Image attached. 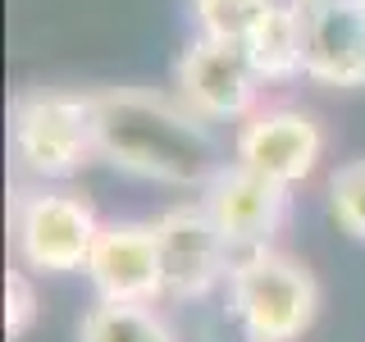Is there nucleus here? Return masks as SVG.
<instances>
[{"instance_id":"nucleus-1","label":"nucleus","mask_w":365,"mask_h":342,"mask_svg":"<svg viewBox=\"0 0 365 342\" xmlns=\"http://www.w3.org/2000/svg\"><path fill=\"white\" fill-rule=\"evenodd\" d=\"M96 155L110 169L160 187L201 192L224 165L210 123L178 91L160 87H96Z\"/></svg>"},{"instance_id":"nucleus-2","label":"nucleus","mask_w":365,"mask_h":342,"mask_svg":"<svg viewBox=\"0 0 365 342\" xmlns=\"http://www.w3.org/2000/svg\"><path fill=\"white\" fill-rule=\"evenodd\" d=\"M319 279L283 247H260L233 260L224 283V315L242 342H302L319 315Z\"/></svg>"},{"instance_id":"nucleus-3","label":"nucleus","mask_w":365,"mask_h":342,"mask_svg":"<svg viewBox=\"0 0 365 342\" xmlns=\"http://www.w3.org/2000/svg\"><path fill=\"white\" fill-rule=\"evenodd\" d=\"M9 155L37 182H68L96 155L91 91L28 87L9 105Z\"/></svg>"},{"instance_id":"nucleus-4","label":"nucleus","mask_w":365,"mask_h":342,"mask_svg":"<svg viewBox=\"0 0 365 342\" xmlns=\"http://www.w3.org/2000/svg\"><path fill=\"white\" fill-rule=\"evenodd\" d=\"M101 214L64 182L23 187L9 205V242L28 274H83L101 233Z\"/></svg>"},{"instance_id":"nucleus-5","label":"nucleus","mask_w":365,"mask_h":342,"mask_svg":"<svg viewBox=\"0 0 365 342\" xmlns=\"http://www.w3.org/2000/svg\"><path fill=\"white\" fill-rule=\"evenodd\" d=\"M174 91L205 123H242L265 105V78L256 73L247 46L192 37L174 60Z\"/></svg>"},{"instance_id":"nucleus-6","label":"nucleus","mask_w":365,"mask_h":342,"mask_svg":"<svg viewBox=\"0 0 365 342\" xmlns=\"http://www.w3.org/2000/svg\"><path fill=\"white\" fill-rule=\"evenodd\" d=\"M151 224L160 242V265H165V301H201L228 283L237 256L197 197L160 210Z\"/></svg>"},{"instance_id":"nucleus-7","label":"nucleus","mask_w":365,"mask_h":342,"mask_svg":"<svg viewBox=\"0 0 365 342\" xmlns=\"http://www.w3.org/2000/svg\"><path fill=\"white\" fill-rule=\"evenodd\" d=\"M233 160L279 187H302L324 160V128L311 110L265 100L233 128Z\"/></svg>"},{"instance_id":"nucleus-8","label":"nucleus","mask_w":365,"mask_h":342,"mask_svg":"<svg viewBox=\"0 0 365 342\" xmlns=\"http://www.w3.org/2000/svg\"><path fill=\"white\" fill-rule=\"evenodd\" d=\"M197 201L210 210L215 228L224 233V242L233 247V256H247V251L274 247V237L283 233L292 214V187H279L265 174L237 165V160H224L210 174V182L197 192Z\"/></svg>"},{"instance_id":"nucleus-9","label":"nucleus","mask_w":365,"mask_h":342,"mask_svg":"<svg viewBox=\"0 0 365 342\" xmlns=\"http://www.w3.org/2000/svg\"><path fill=\"white\" fill-rule=\"evenodd\" d=\"M96 301H165V265L151 219H106L87 260Z\"/></svg>"},{"instance_id":"nucleus-10","label":"nucleus","mask_w":365,"mask_h":342,"mask_svg":"<svg viewBox=\"0 0 365 342\" xmlns=\"http://www.w3.org/2000/svg\"><path fill=\"white\" fill-rule=\"evenodd\" d=\"M302 78L319 87H365V0L302 5Z\"/></svg>"},{"instance_id":"nucleus-11","label":"nucleus","mask_w":365,"mask_h":342,"mask_svg":"<svg viewBox=\"0 0 365 342\" xmlns=\"http://www.w3.org/2000/svg\"><path fill=\"white\" fill-rule=\"evenodd\" d=\"M78 342H178V328L151 301H96L78 319Z\"/></svg>"},{"instance_id":"nucleus-12","label":"nucleus","mask_w":365,"mask_h":342,"mask_svg":"<svg viewBox=\"0 0 365 342\" xmlns=\"http://www.w3.org/2000/svg\"><path fill=\"white\" fill-rule=\"evenodd\" d=\"M247 55L265 83L302 78V9L274 5L265 14V23L247 37Z\"/></svg>"},{"instance_id":"nucleus-13","label":"nucleus","mask_w":365,"mask_h":342,"mask_svg":"<svg viewBox=\"0 0 365 342\" xmlns=\"http://www.w3.org/2000/svg\"><path fill=\"white\" fill-rule=\"evenodd\" d=\"M274 0H192V19H197L201 37L247 46V37L265 23Z\"/></svg>"},{"instance_id":"nucleus-14","label":"nucleus","mask_w":365,"mask_h":342,"mask_svg":"<svg viewBox=\"0 0 365 342\" xmlns=\"http://www.w3.org/2000/svg\"><path fill=\"white\" fill-rule=\"evenodd\" d=\"M329 214L338 219L342 233L365 242V155L347 160L329 174Z\"/></svg>"},{"instance_id":"nucleus-15","label":"nucleus","mask_w":365,"mask_h":342,"mask_svg":"<svg viewBox=\"0 0 365 342\" xmlns=\"http://www.w3.org/2000/svg\"><path fill=\"white\" fill-rule=\"evenodd\" d=\"M37 315H41L37 283H32V274L23 265H14L5 274V338L23 342L32 328H37Z\"/></svg>"}]
</instances>
